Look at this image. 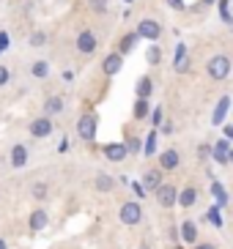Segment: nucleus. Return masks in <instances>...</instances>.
Here are the masks:
<instances>
[{"label": "nucleus", "mask_w": 233, "mask_h": 249, "mask_svg": "<svg viewBox=\"0 0 233 249\" xmlns=\"http://www.w3.org/2000/svg\"><path fill=\"white\" fill-rule=\"evenodd\" d=\"M195 200H197V189H195V186H187V189L178 192V205H181V208H192Z\"/></svg>", "instance_id": "13"}, {"label": "nucleus", "mask_w": 233, "mask_h": 249, "mask_svg": "<svg viewBox=\"0 0 233 249\" xmlns=\"http://www.w3.org/2000/svg\"><path fill=\"white\" fill-rule=\"evenodd\" d=\"M137 33H140V38H148V41H156V38L162 36V25L156 22V19H143V22L137 25Z\"/></svg>", "instance_id": "5"}, {"label": "nucleus", "mask_w": 233, "mask_h": 249, "mask_svg": "<svg viewBox=\"0 0 233 249\" xmlns=\"http://www.w3.org/2000/svg\"><path fill=\"white\" fill-rule=\"evenodd\" d=\"M25 161H28V148H25V145H14V148H11V167L22 170V167H25Z\"/></svg>", "instance_id": "12"}, {"label": "nucleus", "mask_w": 233, "mask_h": 249, "mask_svg": "<svg viewBox=\"0 0 233 249\" xmlns=\"http://www.w3.org/2000/svg\"><path fill=\"white\" fill-rule=\"evenodd\" d=\"M181 238H184L187 244H197V227H195V222L187 219V222L181 225Z\"/></svg>", "instance_id": "18"}, {"label": "nucleus", "mask_w": 233, "mask_h": 249, "mask_svg": "<svg viewBox=\"0 0 233 249\" xmlns=\"http://www.w3.org/2000/svg\"><path fill=\"white\" fill-rule=\"evenodd\" d=\"M94 186H96V192H113V186H116V178H110V176H96Z\"/></svg>", "instance_id": "21"}, {"label": "nucleus", "mask_w": 233, "mask_h": 249, "mask_svg": "<svg viewBox=\"0 0 233 249\" xmlns=\"http://www.w3.org/2000/svg\"><path fill=\"white\" fill-rule=\"evenodd\" d=\"M195 249H214V247H212V244H197Z\"/></svg>", "instance_id": "41"}, {"label": "nucleus", "mask_w": 233, "mask_h": 249, "mask_svg": "<svg viewBox=\"0 0 233 249\" xmlns=\"http://www.w3.org/2000/svg\"><path fill=\"white\" fill-rule=\"evenodd\" d=\"M77 134H80L85 142H94V137H96V118L94 115H82L80 121H77Z\"/></svg>", "instance_id": "4"}, {"label": "nucleus", "mask_w": 233, "mask_h": 249, "mask_svg": "<svg viewBox=\"0 0 233 249\" xmlns=\"http://www.w3.org/2000/svg\"><path fill=\"white\" fill-rule=\"evenodd\" d=\"M212 195H214V200H217L219 205H225V203H228V192H225V186H222L219 181L212 183Z\"/></svg>", "instance_id": "23"}, {"label": "nucleus", "mask_w": 233, "mask_h": 249, "mask_svg": "<svg viewBox=\"0 0 233 249\" xmlns=\"http://www.w3.org/2000/svg\"><path fill=\"white\" fill-rule=\"evenodd\" d=\"M52 129H55V126H52L50 118H36V121L30 124V134H33V137H50Z\"/></svg>", "instance_id": "7"}, {"label": "nucleus", "mask_w": 233, "mask_h": 249, "mask_svg": "<svg viewBox=\"0 0 233 249\" xmlns=\"http://www.w3.org/2000/svg\"><path fill=\"white\" fill-rule=\"evenodd\" d=\"M6 47H8V36H6V33H0V52L6 50Z\"/></svg>", "instance_id": "37"}, {"label": "nucleus", "mask_w": 233, "mask_h": 249, "mask_svg": "<svg viewBox=\"0 0 233 249\" xmlns=\"http://www.w3.org/2000/svg\"><path fill=\"white\" fill-rule=\"evenodd\" d=\"M173 129H175L173 121H165V124H162V132H165V134H173Z\"/></svg>", "instance_id": "35"}, {"label": "nucleus", "mask_w": 233, "mask_h": 249, "mask_svg": "<svg viewBox=\"0 0 233 249\" xmlns=\"http://www.w3.org/2000/svg\"><path fill=\"white\" fill-rule=\"evenodd\" d=\"M6 82H8V69L0 66V85H6Z\"/></svg>", "instance_id": "36"}, {"label": "nucleus", "mask_w": 233, "mask_h": 249, "mask_svg": "<svg viewBox=\"0 0 233 249\" xmlns=\"http://www.w3.org/2000/svg\"><path fill=\"white\" fill-rule=\"evenodd\" d=\"M154 151H156V129H151V134H148V140H146V148H143V154L154 156Z\"/></svg>", "instance_id": "26"}, {"label": "nucleus", "mask_w": 233, "mask_h": 249, "mask_svg": "<svg viewBox=\"0 0 233 249\" xmlns=\"http://www.w3.org/2000/svg\"><path fill=\"white\" fill-rule=\"evenodd\" d=\"M228 161H233V151H231V154H228Z\"/></svg>", "instance_id": "43"}, {"label": "nucleus", "mask_w": 233, "mask_h": 249, "mask_svg": "<svg viewBox=\"0 0 233 249\" xmlns=\"http://www.w3.org/2000/svg\"><path fill=\"white\" fill-rule=\"evenodd\" d=\"M228 107H231V99H228V96H222V99H219V104H217V110H214V115H212V124L214 126H219L222 121H225Z\"/></svg>", "instance_id": "14"}, {"label": "nucleus", "mask_w": 233, "mask_h": 249, "mask_svg": "<svg viewBox=\"0 0 233 249\" xmlns=\"http://www.w3.org/2000/svg\"><path fill=\"white\" fill-rule=\"evenodd\" d=\"M47 222H50V216H47V211H44V208H36V211L30 213V230H33V233L44 230V227H47Z\"/></svg>", "instance_id": "11"}, {"label": "nucleus", "mask_w": 233, "mask_h": 249, "mask_svg": "<svg viewBox=\"0 0 233 249\" xmlns=\"http://www.w3.org/2000/svg\"><path fill=\"white\" fill-rule=\"evenodd\" d=\"M132 192H135L137 197H146V195H148V192H146V186H143V183H132Z\"/></svg>", "instance_id": "32"}, {"label": "nucleus", "mask_w": 233, "mask_h": 249, "mask_svg": "<svg viewBox=\"0 0 233 249\" xmlns=\"http://www.w3.org/2000/svg\"><path fill=\"white\" fill-rule=\"evenodd\" d=\"M58 151H60V154H66V151H69V140H60V145H58Z\"/></svg>", "instance_id": "38"}, {"label": "nucleus", "mask_w": 233, "mask_h": 249, "mask_svg": "<svg viewBox=\"0 0 233 249\" xmlns=\"http://www.w3.org/2000/svg\"><path fill=\"white\" fill-rule=\"evenodd\" d=\"M151 124H154V126H159V124H162V110H154V115H151Z\"/></svg>", "instance_id": "34"}, {"label": "nucleus", "mask_w": 233, "mask_h": 249, "mask_svg": "<svg viewBox=\"0 0 233 249\" xmlns=\"http://www.w3.org/2000/svg\"><path fill=\"white\" fill-rule=\"evenodd\" d=\"M225 137L233 140V126H225Z\"/></svg>", "instance_id": "40"}, {"label": "nucleus", "mask_w": 233, "mask_h": 249, "mask_svg": "<svg viewBox=\"0 0 233 249\" xmlns=\"http://www.w3.org/2000/svg\"><path fill=\"white\" fill-rule=\"evenodd\" d=\"M206 71H209V77L212 80H225L228 74H231V58L228 55H214L209 63H206Z\"/></svg>", "instance_id": "1"}, {"label": "nucleus", "mask_w": 233, "mask_h": 249, "mask_svg": "<svg viewBox=\"0 0 233 249\" xmlns=\"http://www.w3.org/2000/svg\"><path fill=\"white\" fill-rule=\"evenodd\" d=\"M175 249H181V247H175Z\"/></svg>", "instance_id": "47"}, {"label": "nucleus", "mask_w": 233, "mask_h": 249, "mask_svg": "<svg viewBox=\"0 0 233 249\" xmlns=\"http://www.w3.org/2000/svg\"><path fill=\"white\" fill-rule=\"evenodd\" d=\"M126 154H129V151H126L124 142H107V145H104V156H107L110 161H124Z\"/></svg>", "instance_id": "8"}, {"label": "nucleus", "mask_w": 233, "mask_h": 249, "mask_svg": "<svg viewBox=\"0 0 233 249\" xmlns=\"http://www.w3.org/2000/svg\"><path fill=\"white\" fill-rule=\"evenodd\" d=\"M126 151H129V154H137V151H140V140L132 137L129 142H126Z\"/></svg>", "instance_id": "31"}, {"label": "nucleus", "mask_w": 233, "mask_h": 249, "mask_svg": "<svg viewBox=\"0 0 233 249\" xmlns=\"http://www.w3.org/2000/svg\"><path fill=\"white\" fill-rule=\"evenodd\" d=\"M209 219H212L214 227H222V213H219V205H212V208H209Z\"/></svg>", "instance_id": "27"}, {"label": "nucleus", "mask_w": 233, "mask_h": 249, "mask_svg": "<svg viewBox=\"0 0 233 249\" xmlns=\"http://www.w3.org/2000/svg\"><path fill=\"white\" fill-rule=\"evenodd\" d=\"M146 115H148V99H137V102H135V118L143 121Z\"/></svg>", "instance_id": "24"}, {"label": "nucleus", "mask_w": 233, "mask_h": 249, "mask_svg": "<svg viewBox=\"0 0 233 249\" xmlns=\"http://www.w3.org/2000/svg\"><path fill=\"white\" fill-rule=\"evenodd\" d=\"M30 44H33V47H41V44H47V36H44L41 30H39V33H33V36H30Z\"/></svg>", "instance_id": "30"}, {"label": "nucleus", "mask_w": 233, "mask_h": 249, "mask_svg": "<svg viewBox=\"0 0 233 249\" xmlns=\"http://www.w3.org/2000/svg\"><path fill=\"white\" fill-rule=\"evenodd\" d=\"M91 8H94V11H104L107 3H104V0H91Z\"/></svg>", "instance_id": "33"}, {"label": "nucleus", "mask_w": 233, "mask_h": 249, "mask_svg": "<svg viewBox=\"0 0 233 249\" xmlns=\"http://www.w3.org/2000/svg\"><path fill=\"white\" fill-rule=\"evenodd\" d=\"M143 186H146V192H156L162 186V176L159 170H151V173H146V178H143Z\"/></svg>", "instance_id": "16"}, {"label": "nucleus", "mask_w": 233, "mask_h": 249, "mask_svg": "<svg viewBox=\"0 0 233 249\" xmlns=\"http://www.w3.org/2000/svg\"><path fill=\"white\" fill-rule=\"evenodd\" d=\"M0 249H8V247H6V241H3V238H0Z\"/></svg>", "instance_id": "42"}, {"label": "nucleus", "mask_w": 233, "mask_h": 249, "mask_svg": "<svg viewBox=\"0 0 233 249\" xmlns=\"http://www.w3.org/2000/svg\"><path fill=\"white\" fill-rule=\"evenodd\" d=\"M178 164H181V156H178V151H175V148H168V151L159 156V167L162 170H175Z\"/></svg>", "instance_id": "10"}, {"label": "nucleus", "mask_w": 233, "mask_h": 249, "mask_svg": "<svg viewBox=\"0 0 233 249\" xmlns=\"http://www.w3.org/2000/svg\"><path fill=\"white\" fill-rule=\"evenodd\" d=\"M151 93H154L151 77H140V80H137V99H148Z\"/></svg>", "instance_id": "20"}, {"label": "nucleus", "mask_w": 233, "mask_h": 249, "mask_svg": "<svg viewBox=\"0 0 233 249\" xmlns=\"http://www.w3.org/2000/svg\"><path fill=\"white\" fill-rule=\"evenodd\" d=\"M173 69H175V71H178V74H184V71H187V69H190V58L184 55L181 60H173Z\"/></svg>", "instance_id": "29"}, {"label": "nucleus", "mask_w": 233, "mask_h": 249, "mask_svg": "<svg viewBox=\"0 0 233 249\" xmlns=\"http://www.w3.org/2000/svg\"><path fill=\"white\" fill-rule=\"evenodd\" d=\"M30 195H33L36 200H44V197H47V183H33Z\"/></svg>", "instance_id": "28"}, {"label": "nucleus", "mask_w": 233, "mask_h": 249, "mask_svg": "<svg viewBox=\"0 0 233 249\" xmlns=\"http://www.w3.org/2000/svg\"><path fill=\"white\" fill-rule=\"evenodd\" d=\"M126 3H135V0H126Z\"/></svg>", "instance_id": "46"}, {"label": "nucleus", "mask_w": 233, "mask_h": 249, "mask_svg": "<svg viewBox=\"0 0 233 249\" xmlns=\"http://www.w3.org/2000/svg\"><path fill=\"white\" fill-rule=\"evenodd\" d=\"M96 36L91 33V30H82L80 36H77V50L82 52V55H91V52H96Z\"/></svg>", "instance_id": "6"}, {"label": "nucleus", "mask_w": 233, "mask_h": 249, "mask_svg": "<svg viewBox=\"0 0 233 249\" xmlns=\"http://www.w3.org/2000/svg\"><path fill=\"white\" fill-rule=\"evenodd\" d=\"M121 66H124V55H121V52H113V55H107V58H104V63H102L104 74H110V77L121 71Z\"/></svg>", "instance_id": "9"}, {"label": "nucleus", "mask_w": 233, "mask_h": 249, "mask_svg": "<svg viewBox=\"0 0 233 249\" xmlns=\"http://www.w3.org/2000/svg\"><path fill=\"white\" fill-rule=\"evenodd\" d=\"M44 112H47V115H58V112H63V99H60V96H50V99L44 102Z\"/></svg>", "instance_id": "17"}, {"label": "nucleus", "mask_w": 233, "mask_h": 249, "mask_svg": "<svg viewBox=\"0 0 233 249\" xmlns=\"http://www.w3.org/2000/svg\"><path fill=\"white\" fill-rule=\"evenodd\" d=\"M146 60L151 63V66H156V63L162 60V50H159L156 44H151V47H148V55H146Z\"/></svg>", "instance_id": "25"}, {"label": "nucleus", "mask_w": 233, "mask_h": 249, "mask_svg": "<svg viewBox=\"0 0 233 249\" xmlns=\"http://www.w3.org/2000/svg\"><path fill=\"white\" fill-rule=\"evenodd\" d=\"M203 3H214V0H203Z\"/></svg>", "instance_id": "45"}, {"label": "nucleus", "mask_w": 233, "mask_h": 249, "mask_svg": "<svg viewBox=\"0 0 233 249\" xmlns=\"http://www.w3.org/2000/svg\"><path fill=\"white\" fill-rule=\"evenodd\" d=\"M170 8H184V0H168Z\"/></svg>", "instance_id": "39"}, {"label": "nucleus", "mask_w": 233, "mask_h": 249, "mask_svg": "<svg viewBox=\"0 0 233 249\" xmlns=\"http://www.w3.org/2000/svg\"><path fill=\"white\" fill-rule=\"evenodd\" d=\"M228 154H231V145H228V140H219L217 145H214L212 156L219 161V164H228Z\"/></svg>", "instance_id": "15"}, {"label": "nucleus", "mask_w": 233, "mask_h": 249, "mask_svg": "<svg viewBox=\"0 0 233 249\" xmlns=\"http://www.w3.org/2000/svg\"><path fill=\"white\" fill-rule=\"evenodd\" d=\"M156 203L162 208H173L178 203V189H175L173 183H162L159 189H156Z\"/></svg>", "instance_id": "2"}, {"label": "nucleus", "mask_w": 233, "mask_h": 249, "mask_svg": "<svg viewBox=\"0 0 233 249\" xmlns=\"http://www.w3.org/2000/svg\"><path fill=\"white\" fill-rule=\"evenodd\" d=\"M30 74H33V77H39V80H44V77L50 74V66H47V60H33V66H30Z\"/></svg>", "instance_id": "22"}, {"label": "nucleus", "mask_w": 233, "mask_h": 249, "mask_svg": "<svg viewBox=\"0 0 233 249\" xmlns=\"http://www.w3.org/2000/svg\"><path fill=\"white\" fill-rule=\"evenodd\" d=\"M140 249H151V247H148V244H143V247H140Z\"/></svg>", "instance_id": "44"}, {"label": "nucleus", "mask_w": 233, "mask_h": 249, "mask_svg": "<svg viewBox=\"0 0 233 249\" xmlns=\"http://www.w3.org/2000/svg\"><path fill=\"white\" fill-rule=\"evenodd\" d=\"M137 38H140V33H137V30H135V33H126V36L121 38V47H118V52H121V55L132 52V50H135V44H137Z\"/></svg>", "instance_id": "19"}, {"label": "nucleus", "mask_w": 233, "mask_h": 249, "mask_svg": "<svg viewBox=\"0 0 233 249\" xmlns=\"http://www.w3.org/2000/svg\"><path fill=\"white\" fill-rule=\"evenodd\" d=\"M121 222L124 225H140L143 222V208H140V203H124L121 205Z\"/></svg>", "instance_id": "3"}]
</instances>
